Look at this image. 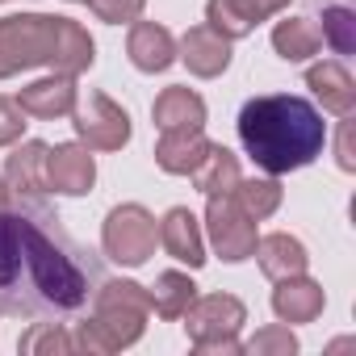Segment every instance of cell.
<instances>
[{"instance_id": "obj_1", "label": "cell", "mask_w": 356, "mask_h": 356, "mask_svg": "<svg viewBox=\"0 0 356 356\" xmlns=\"http://www.w3.org/2000/svg\"><path fill=\"white\" fill-rule=\"evenodd\" d=\"M105 281L101 252L76 243L42 197L0 210V314L76 318Z\"/></svg>"}, {"instance_id": "obj_2", "label": "cell", "mask_w": 356, "mask_h": 356, "mask_svg": "<svg viewBox=\"0 0 356 356\" xmlns=\"http://www.w3.org/2000/svg\"><path fill=\"white\" fill-rule=\"evenodd\" d=\"M239 143L268 176L314 163L327 147V122L318 105L293 92H264L239 109Z\"/></svg>"}, {"instance_id": "obj_3", "label": "cell", "mask_w": 356, "mask_h": 356, "mask_svg": "<svg viewBox=\"0 0 356 356\" xmlns=\"http://www.w3.org/2000/svg\"><path fill=\"white\" fill-rule=\"evenodd\" d=\"M92 63H97V42L72 17H51V13L0 17V80H9L26 67L80 76Z\"/></svg>"}, {"instance_id": "obj_4", "label": "cell", "mask_w": 356, "mask_h": 356, "mask_svg": "<svg viewBox=\"0 0 356 356\" xmlns=\"http://www.w3.org/2000/svg\"><path fill=\"white\" fill-rule=\"evenodd\" d=\"M147 314H151V302H147V289L138 281H101V289L92 293V314L76 323L72 339H76V352H92V356H105V352H118V348H130L143 339L147 331Z\"/></svg>"}, {"instance_id": "obj_5", "label": "cell", "mask_w": 356, "mask_h": 356, "mask_svg": "<svg viewBox=\"0 0 356 356\" xmlns=\"http://www.w3.org/2000/svg\"><path fill=\"white\" fill-rule=\"evenodd\" d=\"M181 318H185L189 343H193L197 352H206V356H239V352H243L239 331H243V323H248V306H243L235 293H206V298H193Z\"/></svg>"}, {"instance_id": "obj_6", "label": "cell", "mask_w": 356, "mask_h": 356, "mask_svg": "<svg viewBox=\"0 0 356 356\" xmlns=\"http://www.w3.org/2000/svg\"><path fill=\"white\" fill-rule=\"evenodd\" d=\"M155 243H159V222L147 206L138 202H122L105 214V227H101V248L109 260L126 264V268H138L155 256Z\"/></svg>"}, {"instance_id": "obj_7", "label": "cell", "mask_w": 356, "mask_h": 356, "mask_svg": "<svg viewBox=\"0 0 356 356\" xmlns=\"http://www.w3.org/2000/svg\"><path fill=\"white\" fill-rule=\"evenodd\" d=\"M72 126H76V138L88 151H122L130 143V113L113 97H105V92L76 97Z\"/></svg>"}, {"instance_id": "obj_8", "label": "cell", "mask_w": 356, "mask_h": 356, "mask_svg": "<svg viewBox=\"0 0 356 356\" xmlns=\"http://www.w3.org/2000/svg\"><path fill=\"white\" fill-rule=\"evenodd\" d=\"M206 235L210 248L227 260V264H243L256 252V218L235 202V193H218L206 206Z\"/></svg>"}, {"instance_id": "obj_9", "label": "cell", "mask_w": 356, "mask_h": 356, "mask_svg": "<svg viewBox=\"0 0 356 356\" xmlns=\"http://www.w3.org/2000/svg\"><path fill=\"white\" fill-rule=\"evenodd\" d=\"M97 185V159L84 143H59L47 151V189L63 197H84Z\"/></svg>"}, {"instance_id": "obj_10", "label": "cell", "mask_w": 356, "mask_h": 356, "mask_svg": "<svg viewBox=\"0 0 356 356\" xmlns=\"http://www.w3.org/2000/svg\"><path fill=\"white\" fill-rule=\"evenodd\" d=\"M176 59H181L197 80H214L231 67V38H222L210 26H193L185 30V38L176 42Z\"/></svg>"}, {"instance_id": "obj_11", "label": "cell", "mask_w": 356, "mask_h": 356, "mask_svg": "<svg viewBox=\"0 0 356 356\" xmlns=\"http://www.w3.org/2000/svg\"><path fill=\"white\" fill-rule=\"evenodd\" d=\"M159 248L172 256V260H181L189 268H202L206 264V235H202V222L193 210L185 206H172L163 218H159Z\"/></svg>"}, {"instance_id": "obj_12", "label": "cell", "mask_w": 356, "mask_h": 356, "mask_svg": "<svg viewBox=\"0 0 356 356\" xmlns=\"http://www.w3.org/2000/svg\"><path fill=\"white\" fill-rule=\"evenodd\" d=\"M76 97H80V92H76V76L51 72V76L26 84V88L17 92V105H22L26 118H42V122H51V118L72 113V109H76Z\"/></svg>"}, {"instance_id": "obj_13", "label": "cell", "mask_w": 356, "mask_h": 356, "mask_svg": "<svg viewBox=\"0 0 356 356\" xmlns=\"http://www.w3.org/2000/svg\"><path fill=\"white\" fill-rule=\"evenodd\" d=\"M126 55L138 72L155 76V72H168L176 63V38L168 26H155V22H134L130 34H126Z\"/></svg>"}, {"instance_id": "obj_14", "label": "cell", "mask_w": 356, "mask_h": 356, "mask_svg": "<svg viewBox=\"0 0 356 356\" xmlns=\"http://www.w3.org/2000/svg\"><path fill=\"white\" fill-rule=\"evenodd\" d=\"M323 306H327V293H323V285L310 281L306 273L285 277V281H277V289H273V310H277L281 323H314V318L323 314Z\"/></svg>"}, {"instance_id": "obj_15", "label": "cell", "mask_w": 356, "mask_h": 356, "mask_svg": "<svg viewBox=\"0 0 356 356\" xmlns=\"http://www.w3.org/2000/svg\"><path fill=\"white\" fill-rule=\"evenodd\" d=\"M252 256L260 260V273H264L268 281H285V277H298V273H306V264H310V256H306V243H302L298 235H289V231H273V235H260Z\"/></svg>"}, {"instance_id": "obj_16", "label": "cell", "mask_w": 356, "mask_h": 356, "mask_svg": "<svg viewBox=\"0 0 356 356\" xmlns=\"http://www.w3.org/2000/svg\"><path fill=\"white\" fill-rule=\"evenodd\" d=\"M306 84H310V92L318 97V105H323L327 113L343 118V113L356 109V80H352V72H348L343 63H335V59L314 63V67L306 72Z\"/></svg>"}, {"instance_id": "obj_17", "label": "cell", "mask_w": 356, "mask_h": 356, "mask_svg": "<svg viewBox=\"0 0 356 356\" xmlns=\"http://www.w3.org/2000/svg\"><path fill=\"white\" fill-rule=\"evenodd\" d=\"M47 151H51L47 143L30 138L5 159V185L17 197H42L47 193Z\"/></svg>"}, {"instance_id": "obj_18", "label": "cell", "mask_w": 356, "mask_h": 356, "mask_svg": "<svg viewBox=\"0 0 356 356\" xmlns=\"http://www.w3.org/2000/svg\"><path fill=\"white\" fill-rule=\"evenodd\" d=\"M151 118L159 130H202L206 126V101L185 84H172L155 97Z\"/></svg>"}, {"instance_id": "obj_19", "label": "cell", "mask_w": 356, "mask_h": 356, "mask_svg": "<svg viewBox=\"0 0 356 356\" xmlns=\"http://www.w3.org/2000/svg\"><path fill=\"white\" fill-rule=\"evenodd\" d=\"M210 138L202 130H159V143H155V163L168 172V176H189L197 168V159L206 155Z\"/></svg>"}, {"instance_id": "obj_20", "label": "cell", "mask_w": 356, "mask_h": 356, "mask_svg": "<svg viewBox=\"0 0 356 356\" xmlns=\"http://www.w3.org/2000/svg\"><path fill=\"white\" fill-rule=\"evenodd\" d=\"M189 176H193L197 193H206V197L231 193V189L239 185V155H235V151H227L222 143H210V147H206V155L197 159V168H193Z\"/></svg>"}, {"instance_id": "obj_21", "label": "cell", "mask_w": 356, "mask_h": 356, "mask_svg": "<svg viewBox=\"0 0 356 356\" xmlns=\"http://www.w3.org/2000/svg\"><path fill=\"white\" fill-rule=\"evenodd\" d=\"M273 51L285 63H306L310 55L323 51L318 22H310V17H285V22H277L273 26Z\"/></svg>"}, {"instance_id": "obj_22", "label": "cell", "mask_w": 356, "mask_h": 356, "mask_svg": "<svg viewBox=\"0 0 356 356\" xmlns=\"http://www.w3.org/2000/svg\"><path fill=\"white\" fill-rule=\"evenodd\" d=\"M193 298H197L193 277H189V273H176V268L159 273V277H155V285L147 289V302H151V310H155L159 318H181V314L189 310V302H193Z\"/></svg>"}, {"instance_id": "obj_23", "label": "cell", "mask_w": 356, "mask_h": 356, "mask_svg": "<svg viewBox=\"0 0 356 356\" xmlns=\"http://www.w3.org/2000/svg\"><path fill=\"white\" fill-rule=\"evenodd\" d=\"M206 26L235 42L260 26V13L252 9V0H206Z\"/></svg>"}, {"instance_id": "obj_24", "label": "cell", "mask_w": 356, "mask_h": 356, "mask_svg": "<svg viewBox=\"0 0 356 356\" xmlns=\"http://www.w3.org/2000/svg\"><path fill=\"white\" fill-rule=\"evenodd\" d=\"M231 193H235V202H239L256 222L273 218V214L281 210V197H285V189H281L277 176H252V181H243V176H239V185H235Z\"/></svg>"}, {"instance_id": "obj_25", "label": "cell", "mask_w": 356, "mask_h": 356, "mask_svg": "<svg viewBox=\"0 0 356 356\" xmlns=\"http://www.w3.org/2000/svg\"><path fill=\"white\" fill-rule=\"evenodd\" d=\"M318 5H323V0H318ZM318 34H323V42L335 55H352L356 51V13H352V5H323Z\"/></svg>"}, {"instance_id": "obj_26", "label": "cell", "mask_w": 356, "mask_h": 356, "mask_svg": "<svg viewBox=\"0 0 356 356\" xmlns=\"http://www.w3.org/2000/svg\"><path fill=\"white\" fill-rule=\"evenodd\" d=\"M17 348H22L26 356H55V352H76V339H72V331H63L55 318H38V323L17 339Z\"/></svg>"}, {"instance_id": "obj_27", "label": "cell", "mask_w": 356, "mask_h": 356, "mask_svg": "<svg viewBox=\"0 0 356 356\" xmlns=\"http://www.w3.org/2000/svg\"><path fill=\"white\" fill-rule=\"evenodd\" d=\"M243 352H252V356H293V352H298V335L289 331V323L264 327V331H256V335L243 343Z\"/></svg>"}, {"instance_id": "obj_28", "label": "cell", "mask_w": 356, "mask_h": 356, "mask_svg": "<svg viewBox=\"0 0 356 356\" xmlns=\"http://www.w3.org/2000/svg\"><path fill=\"white\" fill-rule=\"evenodd\" d=\"M84 5L97 13V22L105 26H122V22H138L147 0H84Z\"/></svg>"}, {"instance_id": "obj_29", "label": "cell", "mask_w": 356, "mask_h": 356, "mask_svg": "<svg viewBox=\"0 0 356 356\" xmlns=\"http://www.w3.org/2000/svg\"><path fill=\"white\" fill-rule=\"evenodd\" d=\"M30 122H26V113H22V105L17 101H9V97H0V147H13L17 138H22V130H26Z\"/></svg>"}, {"instance_id": "obj_30", "label": "cell", "mask_w": 356, "mask_h": 356, "mask_svg": "<svg viewBox=\"0 0 356 356\" xmlns=\"http://www.w3.org/2000/svg\"><path fill=\"white\" fill-rule=\"evenodd\" d=\"M335 159L343 172H356V151H352V113H343L339 134H335Z\"/></svg>"}, {"instance_id": "obj_31", "label": "cell", "mask_w": 356, "mask_h": 356, "mask_svg": "<svg viewBox=\"0 0 356 356\" xmlns=\"http://www.w3.org/2000/svg\"><path fill=\"white\" fill-rule=\"evenodd\" d=\"M252 9L260 13V22H268V17H277L281 9H289V0H252Z\"/></svg>"}, {"instance_id": "obj_32", "label": "cell", "mask_w": 356, "mask_h": 356, "mask_svg": "<svg viewBox=\"0 0 356 356\" xmlns=\"http://www.w3.org/2000/svg\"><path fill=\"white\" fill-rule=\"evenodd\" d=\"M9 202H13V189H9V185H5V176H0V210H5V206H9Z\"/></svg>"}, {"instance_id": "obj_33", "label": "cell", "mask_w": 356, "mask_h": 356, "mask_svg": "<svg viewBox=\"0 0 356 356\" xmlns=\"http://www.w3.org/2000/svg\"><path fill=\"white\" fill-rule=\"evenodd\" d=\"M72 5H84V0H72Z\"/></svg>"}]
</instances>
